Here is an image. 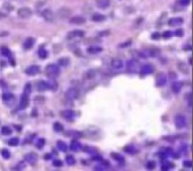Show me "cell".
I'll list each match as a JSON object with an SVG mask.
<instances>
[{
    "label": "cell",
    "instance_id": "6da1fadb",
    "mask_svg": "<svg viewBox=\"0 0 193 171\" xmlns=\"http://www.w3.org/2000/svg\"><path fill=\"white\" fill-rule=\"evenodd\" d=\"M45 73H46V76H49L50 78H56V77L59 76V73H60V68H59V65H57V64H49V65H46V68H45Z\"/></svg>",
    "mask_w": 193,
    "mask_h": 171
},
{
    "label": "cell",
    "instance_id": "7a4b0ae2",
    "mask_svg": "<svg viewBox=\"0 0 193 171\" xmlns=\"http://www.w3.org/2000/svg\"><path fill=\"white\" fill-rule=\"evenodd\" d=\"M140 69V64L135 59H131L127 62V70L130 73H138Z\"/></svg>",
    "mask_w": 193,
    "mask_h": 171
},
{
    "label": "cell",
    "instance_id": "3957f363",
    "mask_svg": "<svg viewBox=\"0 0 193 171\" xmlns=\"http://www.w3.org/2000/svg\"><path fill=\"white\" fill-rule=\"evenodd\" d=\"M124 66H126V63L123 62V60H121L119 57H115L111 61V68H112V70H114L116 72L122 71L124 69Z\"/></svg>",
    "mask_w": 193,
    "mask_h": 171
},
{
    "label": "cell",
    "instance_id": "277c9868",
    "mask_svg": "<svg viewBox=\"0 0 193 171\" xmlns=\"http://www.w3.org/2000/svg\"><path fill=\"white\" fill-rule=\"evenodd\" d=\"M79 97V89L76 87H70L67 91H65V98L69 100H75Z\"/></svg>",
    "mask_w": 193,
    "mask_h": 171
},
{
    "label": "cell",
    "instance_id": "5b68a950",
    "mask_svg": "<svg viewBox=\"0 0 193 171\" xmlns=\"http://www.w3.org/2000/svg\"><path fill=\"white\" fill-rule=\"evenodd\" d=\"M174 123H175V125H176L177 128H183V127H185V126L188 125V119H186V117H185L184 115L178 114L175 116Z\"/></svg>",
    "mask_w": 193,
    "mask_h": 171
},
{
    "label": "cell",
    "instance_id": "8992f818",
    "mask_svg": "<svg viewBox=\"0 0 193 171\" xmlns=\"http://www.w3.org/2000/svg\"><path fill=\"white\" fill-rule=\"evenodd\" d=\"M17 14H18V17H19V18L26 19V18H28V17L32 16V10H31L28 7H23V8L18 9Z\"/></svg>",
    "mask_w": 193,
    "mask_h": 171
},
{
    "label": "cell",
    "instance_id": "52a82bcc",
    "mask_svg": "<svg viewBox=\"0 0 193 171\" xmlns=\"http://www.w3.org/2000/svg\"><path fill=\"white\" fill-rule=\"evenodd\" d=\"M42 17L46 20V22H53L54 20V14H53V11L51 10V9H44L43 11H42Z\"/></svg>",
    "mask_w": 193,
    "mask_h": 171
},
{
    "label": "cell",
    "instance_id": "ba28073f",
    "mask_svg": "<svg viewBox=\"0 0 193 171\" xmlns=\"http://www.w3.org/2000/svg\"><path fill=\"white\" fill-rule=\"evenodd\" d=\"M167 84V76L165 73L161 72L157 77H156V85L157 87H164Z\"/></svg>",
    "mask_w": 193,
    "mask_h": 171
},
{
    "label": "cell",
    "instance_id": "9c48e42d",
    "mask_svg": "<svg viewBox=\"0 0 193 171\" xmlns=\"http://www.w3.org/2000/svg\"><path fill=\"white\" fill-rule=\"evenodd\" d=\"M25 72H26L27 76H36V74L40 72V66H38V65H35V64H32V65H30V66L26 68Z\"/></svg>",
    "mask_w": 193,
    "mask_h": 171
},
{
    "label": "cell",
    "instance_id": "30bf717a",
    "mask_svg": "<svg viewBox=\"0 0 193 171\" xmlns=\"http://www.w3.org/2000/svg\"><path fill=\"white\" fill-rule=\"evenodd\" d=\"M69 22L70 24H73V25H83L86 23V18L83 16H75V17H71Z\"/></svg>",
    "mask_w": 193,
    "mask_h": 171
},
{
    "label": "cell",
    "instance_id": "8fae6325",
    "mask_svg": "<svg viewBox=\"0 0 193 171\" xmlns=\"http://www.w3.org/2000/svg\"><path fill=\"white\" fill-rule=\"evenodd\" d=\"M140 72L141 74L143 76H148V74H151L154 72V66L151 64H143L141 68H140Z\"/></svg>",
    "mask_w": 193,
    "mask_h": 171
},
{
    "label": "cell",
    "instance_id": "7c38bea8",
    "mask_svg": "<svg viewBox=\"0 0 193 171\" xmlns=\"http://www.w3.org/2000/svg\"><path fill=\"white\" fill-rule=\"evenodd\" d=\"M58 16L61 18V19H64V18H69L71 16V10L69 8H60L59 11H58Z\"/></svg>",
    "mask_w": 193,
    "mask_h": 171
},
{
    "label": "cell",
    "instance_id": "4fadbf2b",
    "mask_svg": "<svg viewBox=\"0 0 193 171\" xmlns=\"http://www.w3.org/2000/svg\"><path fill=\"white\" fill-rule=\"evenodd\" d=\"M158 53H159V51L158 50H153V49H147V50H143V51H141V57H156V55H158Z\"/></svg>",
    "mask_w": 193,
    "mask_h": 171
},
{
    "label": "cell",
    "instance_id": "5bb4252c",
    "mask_svg": "<svg viewBox=\"0 0 193 171\" xmlns=\"http://www.w3.org/2000/svg\"><path fill=\"white\" fill-rule=\"evenodd\" d=\"M61 117L64 118V119H68V120H72L75 117H76V114H75V112H72V110H70V109H65V110H62L61 113Z\"/></svg>",
    "mask_w": 193,
    "mask_h": 171
},
{
    "label": "cell",
    "instance_id": "9a60e30c",
    "mask_svg": "<svg viewBox=\"0 0 193 171\" xmlns=\"http://www.w3.org/2000/svg\"><path fill=\"white\" fill-rule=\"evenodd\" d=\"M28 104H30L28 95H26V93H23V96L20 97V100H19V106H20V108H22V109H25V108H27Z\"/></svg>",
    "mask_w": 193,
    "mask_h": 171
},
{
    "label": "cell",
    "instance_id": "2e32d148",
    "mask_svg": "<svg viewBox=\"0 0 193 171\" xmlns=\"http://www.w3.org/2000/svg\"><path fill=\"white\" fill-rule=\"evenodd\" d=\"M183 24V19L180 18V17H175V18H171L168 20V25L171 27H177V26H181Z\"/></svg>",
    "mask_w": 193,
    "mask_h": 171
},
{
    "label": "cell",
    "instance_id": "e0dca14e",
    "mask_svg": "<svg viewBox=\"0 0 193 171\" xmlns=\"http://www.w3.org/2000/svg\"><path fill=\"white\" fill-rule=\"evenodd\" d=\"M83 36H85V32L79 30V29L72 30L68 34V38H79V37H83Z\"/></svg>",
    "mask_w": 193,
    "mask_h": 171
},
{
    "label": "cell",
    "instance_id": "ac0fdd59",
    "mask_svg": "<svg viewBox=\"0 0 193 171\" xmlns=\"http://www.w3.org/2000/svg\"><path fill=\"white\" fill-rule=\"evenodd\" d=\"M37 159H38V157H37V154L36 153H27L26 155H25V161L27 162V163H35L36 161H37Z\"/></svg>",
    "mask_w": 193,
    "mask_h": 171
},
{
    "label": "cell",
    "instance_id": "d6986e66",
    "mask_svg": "<svg viewBox=\"0 0 193 171\" xmlns=\"http://www.w3.org/2000/svg\"><path fill=\"white\" fill-rule=\"evenodd\" d=\"M34 43H35V39L33 38V37H27L26 39H25V42H24V49L25 50H31L33 47V45H34Z\"/></svg>",
    "mask_w": 193,
    "mask_h": 171
},
{
    "label": "cell",
    "instance_id": "ffe728a7",
    "mask_svg": "<svg viewBox=\"0 0 193 171\" xmlns=\"http://www.w3.org/2000/svg\"><path fill=\"white\" fill-rule=\"evenodd\" d=\"M95 2H96V5H97V7H98V8L105 9V8H107V7L110 6L111 0H95Z\"/></svg>",
    "mask_w": 193,
    "mask_h": 171
},
{
    "label": "cell",
    "instance_id": "44dd1931",
    "mask_svg": "<svg viewBox=\"0 0 193 171\" xmlns=\"http://www.w3.org/2000/svg\"><path fill=\"white\" fill-rule=\"evenodd\" d=\"M182 87H183V84L181 81H175L173 85H172V90L174 93H178L181 90H182Z\"/></svg>",
    "mask_w": 193,
    "mask_h": 171
},
{
    "label": "cell",
    "instance_id": "7402d4cb",
    "mask_svg": "<svg viewBox=\"0 0 193 171\" xmlns=\"http://www.w3.org/2000/svg\"><path fill=\"white\" fill-rule=\"evenodd\" d=\"M14 99H15V96L10 92H6L2 95V100L5 103H14Z\"/></svg>",
    "mask_w": 193,
    "mask_h": 171
},
{
    "label": "cell",
    "instance_id": "603a6c76",
    "mask_svg": "<svg viewBox=\"0 0 193 171\" xmlns=\"http://www.w3.org/2000/svg\"><path fill=\"white\" fill-rule=\"evenodd\" d=\"M36 88H37L38 91H45V90H48L46 81H43V80L37 81V82H36Z\"/></svg>",
    "mask_w": 193,
    "mask_h": 171
},
{
    "label": "cell",
    "instance_id": "cb8c5ba5",
    "mask_svg": "<svg viewBox=\"0 0 193 171\" xmlns=\"http://www.w3.org/2000/svg\"><path fill=\"white\" fill-rule=\"evenodd\" d=\"M102 51H103L102 47H97L95 45H93V46H91V47L87 49V52H88L89 54H96V53H99V52H102Z\"/></svg>",
    "mask_w": 193,
    "mask_h": 171
},
{
    "label": "cell",
    "instance_id": "d4e9b609",
    "mask_svg": "<svg viewBox=\"0 0 193 171\" xmlns=\"http://www.w3.org/2000/svg\"><path fill=\"white\" fill-rule=\"evenodd\" d=\"M70 149L72 150V151H79V150H81V144L78 142V141H72L71 144H70Z\"/></svg>",
    "mask_w": 193,
    "mask_h": 171
},
{
    "label": "cell",
    "instance_id": "484cf974",
    "mask_svg": "<svg viewBox=\"0 0 193 171\" xmlns=\"http://www.w3.org/2000/svg\"><path fill=\"white\" fill-rule=\"evenodd\" d=\"M108 168V163L106 162V161H100L99 162V164H97V166H95V169L96 170H106Z\"/></svg>",
    "mask_w": 193,
    "mask_h": 171
},
{
    "label": "cell",
    "instance_id": "4316f807",
    "mask_svg": "<svg viewBox=\"0 0 193 171\" xmlns=\"http://www.w3.org/2000/svg\"><path fill=\"white\" fill-rule=\"evenodd\" d=\"M92 20L93 22H96V23H100V22H104L105 20V17L100 14H94L92 16Z\"/></svg>",
    "mask_w": 193,
    "mask_h": 171
},
{
    "label": "cell",
    "instance_id": "83f0119b",
    "mask_svg": "<svg viewBox=\"0 0 193 171\" xmlns=\"http://www.w3.org/2000/svg\"><path fill=\"white\" fill-rule=\"evenodd\" d=\"M58 63H59V65H61V66H67V65H69L70 60H69V57H61V59H59Z\"/></svg>",
    "mask_w": 193,
    "mask_h": 171
},
{
    "label": "cell",
    "instance_id": "f1b7e54d",
    "mask_svg": "<svg viewBox=\"0 0 193 171\" xmlns=\"http://www.w3.org/2000/svg\"><path fill=\"white\" fill-rule=\"evenodd\" d=\"M65 162H67L68 166H73L76 163V160H75V158L72 155L69 154V155H65Z\"/></svg>",
    "mask_w": 193,
    "mask_h": 171
},
{
    "label": "cell",
    "instance_id": "f546056e",
    "mask_svg": "<svg viewBox=\"0 0 193 171\" xmlns=\"http://www.w3.org/2000/svg\"><path fill=\"white\" fill-rule=\"evenodd\" d=\"M57 146H58V149L60 150V151H67V144L62 141H58L57 142Z\"/></svg>",
    "mask_w": 193,
    "mask_h": 171
},
{
    "label": "cell",
    "instance_id": "4dcf8cb0",
    "mask_svg": "<svg viewBox=\"0 0 193 171\" xmlns=\"http://www.w3.org/2000/svg\"><path fill=\"white\" fill-rule=\"evenodd\" d=\"M53 130H54L56 132H62V131H63V126H62V124H60V123H54V124H53Z\"/></svg>",
    "mask_w": 193,
    "mask_h": 171
},
{
    "label": "cell",
    "instance_id": "1f68e13d",
    "mask_svg": "<svg viewBox=\"0 0 193 171\" xmlns=\"http://www.w3.org/2000/svg\"><path fill=\"white\" fill-rule=\"evenodd\" d=\"M8 144H9L10 146H17V145L19 144V140H18L17 137H13V139H10V140L8 141Z\"/></svg>",
    "mask_w": 193,
    "mask_h": 171
},
{
    "label": "cell",
    "instance_id": "d6a6232c",
    "mask_svg": "<svg viewBox=\"0 0 193 171\" xmlns=\"http://www.w3.org/2000/svg\"><path fill=\"white\" fill-rule=\"evenodd\" d=\"M1 133H2L3 135H10V134H11V128L8 127V126H3V127L1 128Z\"/></svg>",
    "mask_w": 193,
    "mask_h": 171
},
{
    "label": "cell",
    "instance_id": "836d02e7",
    "mask_svg": "<svg viewBox=\"0 0 193 171\" xmlns=\"http://www.w3.org/2000/svg\"><path fill=\"white\" fill-rule=\"evenodd\" d=\"M38 57H41V59H45V57H48V52L42 47L41 50H38Z\"/></svg>",
    "mask_w": 193,
    "mask_h": 171
},
{
    "label": "cell",
    "instance_id": "e575fe53",
    "mask_svg": "<svg viewBox=\"0 0 193 171\" xmlns=\"http://www.w3.org/2000/svg\"><path fill=\"white\" fill-rule=\"evenodd\" d=\"M31 92H32V85H31V84H26L25 88H24V93L30 95Z\"/></svg>",
    "mask_w": 193,
    "mask_h": 171
},
{
    "label": "cell",
    "instance_id": "d590c367",
    "mask_svg": "<svg viewBox=\"0 0 193 171\" xmlns=\"http://www.w3.org/2000/svg\"><path fill=\"white\" fill-rule=\"evenodd\" d=\"M112 158L115 159V160H118V161H120V162H123V161H124L123 157H121V155H119V154H116V153H112Z\"/></svg>",
    "mask_w": 193,
    "mask_h": 171
},
{
    "label": "cell",
    "instance_id": "8d00e7d4",
    "mask_svg": "<svg viewBox=\"0 0 193 171\" xmlns=\"http://www.w3.org/2000/svg\"><path fill=\"white\" fill-rule=\"evenodd\" d=\"M95 76V71L94 70H89L87 73H86V76L84 77V78H86V79H91V78H93Z\"/></svg>",
    "mask_w": 193,
    "mask_h": 171
},
{
    "label": "cell",
    "instance_id": "74e56055",
    "mask_svg": "<svg viewBox=\"0 0 193 171\" xmlns=\"http://www.w3.org/2000/svg\"><path fill=\"white\" fill-rule=\"evenodd\" d=\"M84 151H86V152H88V153H91V154H96L97 152V150L94 149V147H85Z\"/></svg>",
    "mask_w": 193,
    "mask_h": 171
},
{
    "label": "cell",
    "instance_id": "f35d334b",
    "mask_svg": "<svg viewBox=\"0 0 193 171\" xmlns=\"http://www.w3.org/2000/svg\"><path fill=\"white\" fill-rule=\"evenodd\" d=\"M1 154H2V158H3V159H9V158H10V153H9L8 150H2Z\"/></svg>",
    "mask_w": 193,
    "mask_h": 171
},
{
    "label": "cell",
    "instance_id": "ab89813d",
    "mask_svg": "<svg viewBox=\"0 0 193 171\" xmlns=\"http://www.w3.org/2000/svg\"><path fill=\"white\" fill-rule=\"evenodd\" d=\"M190 2H191V0H178V1H177V3L181 5V6H183V7L190 5Z\"/></svg>",
    "mask_w": 193,
    "mask_h": 171
},
{
    "label": "cell",
    "instance_id": "60d3db41",
    "mask_svg": "<svg viewBox=\"0 0 193 171\" xmlns=\"http://www.w3.org/2000/svg\"><path fill=\"white\" fill-rule=\"evenodd\" d=\"M1 52H2V55H5V57H10V51L7 49V47H3L2 50H1Z\"/></svg>",
    "mask_w": 193,
    "mask_h": 171
},
{
    "label": "cell",
    "instance_id": "b9f144b4",
    "mask_svg": "<svg viewBox=\"0 0 193 171\" xmlns=\"http://www.w3.org/2000/svg\"><path fill=\"white\" fill-rule=\"evenodd\" d=\"M178 68L183 71V73H189V69H188L185 65L183 66V63H178Z\"/></svg>",
    "mask_w": 193,
    "mask_h": 171
},
{
    "label": "cell",
    "instance_id": "7bdbcfd3",
    "mask_svg": "<svg viewBox=\"0 0 193 171\" xmlns=\"http://www.w3.org/2000/svg\"><path fill=\"white\" fill-rule=\"evenodd\" d=\"M124 151H127V152H131V153L133 154V153L135 152V149L131 145V146H127V147H124Z\"/></svg>",
    "mask_w": 193,
    "mask_h": 171
},
{
    "label": "cell",
    "instance_id": "ee69618b",
    "mask_svg": "<svg viewBox=\"0 0 193 171\" xmlns=\"http://www.w3.org/2000/svg\"><path fill=\"white\" fill-rule=\"evenodd\" d=\"M44 143H45V141H44L43 139H41V140H38V141H37L36 146H37L38 149H42V147H43V145H44Z\"/></svg>",
    "mask_w": 193,
    "mask_h": 171
},
{
    "label": "cell",
    "instance_id": "f6af8a7d",
    "mask_svg": "<svg viewBox=\"0 0 193 171\" xmlns=\"http://www.w3.org/2000/svg\"><path fill=\"white\" fill-rule=\"evenodd\" d=\"M62 164H63V163H62V161H60V160H54V161H53V166H54V167H59V168H60V167H62Z\"/></svg>",
    "mask_w": 193,
    "mask_h": 171
},
{
    "label": "cell",
    "instance_id": "bcb514c9",
    "mask_svg": "<svg viewBox=\"0 0 193 171\" xmlns=\"http://www.w3.org/2000/svg\"><path fill=\"white\" fill-rule=\"evenodd\" d=\"M172 168V164H169V163H164L163 166H161V170H168V169H171Z\"/></svg>",
    "mask_w": 193,
    "mask_h": 171
},
{
    "label": "cell",
    "instance_id": "7dc6e473",
    "mask_svg": "<svg viewBox=\"0 0 193 171\" xmlns=\"http://www.w3.org/2000/svg\"><path fill=\"white\" fill-rule=\"evenodd\" d=\"M172 35H174V33H172V32H165V33L163 34V36H164L165 38H169Z\"/></svg>",
    "mask_w": 193,
    "mask_h": 171
},
{
    "label": "cell",
    "instance_id": "c3c4849f",
    "mask_svg": "<svg viewBox=\"0 0 193 171\" xmlns=\"http://www.w3.org/2000/svg\"><path fill=\"white\" fill-rule=\"evenodd\" d=\"M148 169H154L155 168V162H153V161H149L148 163H147V166H146Z\"/></svg>",
    "mask_w": 193,
    "mask_h": 171
},
{
    "label": "cell",
    "instance_id": "681fc988",
    "mask_svg": "<svg viewBox=\"0 0 193 171\" xmlns=\"http://www.w3.org/2000/svg\"><path fill=\"white\" fill-rule=\"evenodd\" d=\"M186 101H188L189 107H191V93H190V92L186 95Z\"/></svg>",
    "mask_w": 193,
    "mask_h": 171
},
{
    "label": "cell",
    "instance_id": "f907efd6",
    "mask_svg": "<svg viewBox=\"0 0 193 171\" xmlns=\"http://www.w3.org/2000/svg\"><path fill=\"white\" fill-rule=\"evenodd\" d=\"M183 166H184L185 168H191V161H184Z\"/></svg>",
    "mask_w": 193,
    "mask_h": 171
},
{
    "label": "cell",
    "instance_id": "816d5d0a",
    "mask_svg": "<svg viewBox=\"0 0 193 171\" xmlns=\"http://www.w3.org/2000/svg\"><path fill=\"white\" fill-rule=\"evenodd\" d=\"M151 38H153V39H158V38H159V34H158V33H154V34L151 35Z\"/></svg>",
    "mask_w": 193,
    "mask_h": 171
},
{
    "label": "cell",
    "instance_id": "f5cc1de1",
    "mask_svg": "<svg viewBox=\"0 0 193 171\" xmlns=\"http://www.w3.org/2000/svg\"><path fill=\"white\" fill-rule=\"evenodd\" d=\"M174 34H175V35H178V36H181V35L183 34V32H182V30H176Z\"/></svg>",
    "mask_w": 193,
    "mask_h": 171
}]
</instances>
